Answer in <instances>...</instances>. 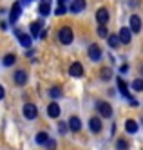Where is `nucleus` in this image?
Segmentation results:
<instances>
[{
    "label": "nucleus",
    "instance_id": "f257e3e1",
    "mask_svg": "<svg viewBox=\"0 0 143 150\" xmlns=\"http://www.w3.org/2000/svg\"><path fill=\"white\" fill-rule=\"evenodd\" d=\"M58 40L62 42V44L69 45L71 42H73V31H71L69 27H62V29L58 31Z\"/></svg>",
    "mask_w": 143,
    "mask_h": 150
},
{
    "label": "nucleus",
    "instance_id": "f03ea898",
    "mask_svg": "<svg viewBox=\"0 0 143 150\" xmlns=\"http://www.w3.org/2000/svg\"><path fill=\"white\" fill-rule=\"evenodd\" d=\"M96 109H98V112H100L103 117H111L112 116V107L109 105L107 101H98L96 103Z\"/></svg>",
    "mask_w": 143,
    "mask_h": 150
},
{
    "label": "nucleus",
    "instance_id": "7ed1b4c3",
    "mask_svg": "<svg viewBox=\"0 0 143 150\" xmlns=\"http://www.w3.org/2000/svg\"><path fill=\"white\" fill-rule=\"evenodd\" d=\"M22 15V4L20 2H15L13 7H11V15H9V24H16V20L20 18Z\"/></svg>",
    "mask_w": 143,
    "mask_h": 150
},
{
    "label": "nucleus",
    "instance_id": "20e7f679",
    "mask_svg": "<svg viewBox=\"0 0 143 150\" xmlns=\"http://www.w3.org/2000/svg\"><path fill=\"white\" fill-rule=\"evenodd\" d=\"M24 116L27 117V120H35V117L38 116L36 105H33V103H26V105H24Z\"/></svg>",
    "mask_w": 143,
    "mask_h": 150
},
{
    "label": "nucleus",
    "instance_id": "39448f33",
    "mask_svg": "<svg viewBox=\"0 0 143 150\" xmlns=\"http://www.w3.org/2000/svg\"><path fill=\"white\" fill-rule=\"evenodd\" d=\"M89 58L94 60V62H98V60L102 58V49H100L98 44H91L89 45Z\"/></svg>",
    "mask_w": 143,
    "mask_h": 150
},
{
    "label": "nucleus",
    "instance_id": "423d86ee",
    "mask_svg": "<svg viewBox=\"0 0 143 150\" xmlns=\"http://www.w3.org/2000/svg\"><path fill=\"white\" fill-rule=\"evenodd\" d=\"M130 38H132V33H130L129 27L120 29V42H122V44H130Z\"/></svg>",
    "mask_w": 143,
    "mask_h": 150
},
{
    "label": "nucleus",
    "instance_id": "0eeeda50",
    "mask_svg": "<svg viewBox=\"0 0 143 150\" xmlns=\"http://www.w3.org/2000/svg\"><path fill=\"white\" fill-rule=\"evenodd\" d=\"M69 74H71V76H74V78H80L82 74H83L82 63H80V62H74L73 65H71V69H69Z\"/></svg>",
    "mask_w": 143,
    "mask_h": 150
},
{
    "label": "nucleus",
    "instance_id": "6e6552de",
    "mask_svg": "<svg viewBox=\"0 0 143 150\" xmlns=\"http://www.w3.org/2000/svg\"><path fill=\"white\" fill-rule=\"evenodd\" d=\"M96 20H98V24H107L109 22V11L105 7H100L96 11Z\"/></svg>",
    "mask_w": 143,
    "mask_h": 150
},
{
    "label": "nucleus",
    "instance_id": "1a4fd4ad",
    "mask_svg": "<svg viewBox=\"0 0 143 150\" xmlns=\"http://www.w3.org/2000/svg\"><path fill=\"white\" fill-rule=\"evenodd\" d=\"M15 83L18 85V87H24V85L27 83V72L16 71V72H15Z\"/></svg>",
    "mask_w": 143,
    "mask_h": 150
},
{
    "label": "nucleus",
    "instance_id": "9d476101",
    "mask_svg": "<svg viewBox=\"0 0 143 150\" xmlns=\"http://www.w3.org/2000/svg\"><path fill=\"white\" fill-rule=\"evenodd\" d=\"M130 31H132V33H139L141 31V18L138 15L130 16Z\"/></svg>",
    "mask_w": 143,
    "mask_h": 150
},
{
    "label": "nucleus",
    "instance_id": "9b49d317",
    "mask_svg": "<svg viewBox=\"0 0 143 150\" xmlns=\"http://www.w3.org/2000/svg\"><path fill=\"white\" fill-rule=\"evenodd\" d=\"M69 128H71L73 132H78L80 128H82V121H80L78 116H71V120H69Z\"/></svg>",
    "mask_w": 143,
    "mask_h": 150
},
{
    "label": "nucleus",
    "instance_id": "f8f14e48",
    "mask_svg": "<svg viewBox=\"0 0 143 150\" xmlns=\"http://www.w3.org/2000/svg\"><path fill=\"white\" fill-rule=\"evenodd\" d=\"M83 9H85V0H73V4H71L73 13H82Z\"/></svg>",
    "mask_w": 143,
    "mask_h": 150
},
{
    "label": "nucleus",
    "instance_id": "ddd939ff",
    "mask_svg": "<svg viewBox=\"0 0 143 150\" xmlns=\"http://www.w3.org/2000/svg\"><path fill=\"white\" fill-rule=\"evenodd\" d=\"M89 127H91V130H92L94 134H98V132L102 130V121H100V117H91Z\"/></svg>",
    "mask_w": 143,
    "mask_h": 150
},
{
    "label": "nucleus",
    "instance_id": "4468645a",
    "mask_svg": "<svg viewBox=\"0 0 143 150\" xmlns=\"http://www.w3.org/2000/svg\"><path fill=\"white\" fill-rule=\"evenodd\" d=\"M118 91L122 92L127 100H130V92H129V89H127V83H125L122 78H118Z\"/></svg>",
    "mask_w": 143,
    "mask_h": 150
},
{
    "label": "nucleus",
    "instance_id": "2eb2a0df",
    "mask_svg": "<svg viewBox=\"0 0 143 150\" xmlns=\"http://www.w3.org/2000/svg\"><path fill=\"white\" fill-rule=\"evenodd\" d=\"M60 112H62V110H60V105H58V103H51V105L47 107V114H49L51 117H58Z\"/></svg>",
    "mask_w": 143,
    "mask_h": 150
},
{
    "label": "nucleus",
    "instance_id": "dca6fc26",
    "mask_svg": "<svg viewBox=\"0 0 143 150\" xmlns=\"http://www.w3.org/2000/svg\"><path fill=\"white\" fill-rule=\"evenodd\" d=\"M42 33V22H33L31 24V36L33 38H38Z\"/></svg>",
    "mask_w": 143,
    "mask_h": 150
},
{
    "label": "nucleus",
    "instance_id": "f3484780",
    "mask_svg": "<svg viewBox=\"0 0 143 150\" xmlns=\"http://www.w3.org/2000/svg\"><path fill=\"white\" fill-rule=\"evenodd\" d=\"M125 130H127L129 134H136V132H138V123H136L134 120H127V121H125Z\"/></svg>",
    "mask_w": 143,
    "mask_h": 150
},
{
    "label": "nucleus",
    "instance_id": "a211bd4d",
    "mask_svg": "<svg viewBox=\"0 0 143 150\" xmlns=\"http://www.w3.org/2000/svg\"><path fill=\"white\" fill-rule=\"evenodd\" d=\"M18 42H20V44L22 45H24V47H31V44H33V36L31 35H18Z\"/></svg>",
    "mask_w": 143,
    "mask_h": 150
},
{
    "label": "nucleus",
    "instance_id": "6ab92c4d",
    "mask_svg": "<svg viewBox=\"0 0 143 150\" xmlns=\"http://www.w3.org/2000/svg\"><path fill=\"white\" fill-rule=\"evenodd\" d=\"M49 11H51V4H49V2H42V4L38 6V13H40L42 16H47Z\"/></svg>",
    "mask_w": 143,
    "mask_h": 150
},
{
    "label": "nucleus",
    "instance_id": "aec40b11",
    "mask_svg": "<svg viewBox=\"0 0 143 150\" xmlns=\"http://www.w3.org/2000/svg\"><path fill=\"white\" fill-rule=\"evenodd\" d=\"M107 42H109V45H111L112 49H114V47H118L120 44H122V42H120V36H118V35H109V36H107Z\"/></svg>",
    "mask_w": 143,
    "mask_h": 150
},
{
    "label": "nucleus",
    "instance_id": "412c9836",
    "mask_svg": "<svg viewBox=\"0 0 143 150\" xmlns=\"http://www.w3.org/2000/svg\"><path fill=\"white\" fill-rule=\"evenodd\" d=\"M35 141H36L38 145H46V143L49 141V136H47L46 132H38L36 137H35Z\"/></svg>",
    "mask_w": 143,
    "mask_h": 150
},
{
    "label": "nucleus",
    "instance_id": "4be33fe9",
    "mask_svg": "<svg viewBox=\"0 0 143 150\" xmlns=\"http://www.w3.org/2000/svg\"><path fill=\"white\" fill-rule=\"evenodd\" d=\"M15 62H16V56H15V54H6V56H4V60H2V63H4L6 67L15 65Z\"/></svg>",
    "mask_w": 143,
    "mask_h": 150
},
{
    "label": "nucleus",
    "instance_id": "5701e85b",
    "mask_svg": "<svg viewBox=\"0 0 143 150\" xmlns=\"http://www.w3.org/2000/svg\"><path fill=\"white\" fill-rule=\"evenodd\" d=\"M49 96H51L53 100H56V98H60V96H62V91L58 87H51L49 89Z\"/></svg>",
    "mask_w": 143,
    "mask_h": 150
},
{
    "label": "nucleus",
    "instance_id": "b1692460",
    "mask_svg": "<svg viewBox=\"0 0 143 150\" xmlns=\"http://www.w3.org/2000/svg\"><path fill=\"white\" fill-rule=\"evenodd\" d=\"M102 78H103L105 81L111 80V78H112V71L109 69V67H103V69H102Z\"/></svg>",
    "mask_w": 143,
    "mask_h": 150
},
{
    "label": "nucleus",
    "instance_id": "393cba45",
    "mask_svg": "<svg viewBox=\"0 0 143 150\" xmlns=\"http://www.w3.org/2000/svg\"><path fill=\"white\" fill-rule=\"evenodd\" d=\"M65 11H67V7L63 6V2H58V7H56V11H54V15L62 16V15H65Z\"/></svg>",
    "mask_w": 143,
    "mask_h": 150
},
{
    "label": "nucleus",
    "instance_id": "a878e982",
    "mask_svg": "<svg viewBox=\"0 0 143 150\" xmlns=\"http://www.w3.org/2000/svg\"><path fill=\"white\" fill-rule=\"evenodd\" d=\"M98 35H100L102 38H107L109 36V31H107L105 24H100V27H98Z\"/></svg>",
    "mask_w": 143,
    "mask_h": 150
},
{
    "label": "nucleus",
    "instance_id": "bb28decb",
    "mask_svg": "<svg viewBox=\"0 0 143 150\" xmlns=\"http://www.w3.org/2000/svg\"><path fill=\"white\" fill-rule=\"evenodd\" d=\"M116 148L118 150H127L129 148V143L125 141V139H118V141H116Z\"/></svg>",
    "mask_w": 143,
    "mask_h": 150
},
{
    "label": "nucleus",
    "instance_id": "cd10ccee",
    "mask_svg": "<svg viewBox=\"0 0 143 150\" xmlns=\"http://www.w3.org/2000/svg\"><path fill=\"white\" fill-rule=\"evenodd\" d=\"M132 89L134 91H143V80H134L132 81Z\"/></svg>",
    "mask_w": 143,
    "mask_h": 150
},
{
    "label": "nucleus",
    "instance_id": "c85d7f7f",
    "mask_svg": "<svg viewBox=\"0 0 143 150\" xmlns=\"http://www.w3.org/2000/svg\"><path fill=\"white\" fill-rule=\"evenodd\" d=\"M67 125H69V123L60 121V123H58V132H60V134H65V132H67Z\"/></svg>",
    "mask_w": 143,
    "mask_h": 150
},
{
    "label": "nucleus",
    "instance_id": "c756f323",
    "mask_svg": "<svg viewBox=\"0 0 143 150\" xmlns=\"http://www.w3.org/2000/svg\"><path fill=\"white\" fill-rule=\"evenodd\" d=\"M120 69H122V72H127V71H129V65H127V63H123V65L120 67Z\"/></svg>",
    "mask_w": 143,
    "mask_h": 150
},
{
    "label": "nucleus",
    "instance_id": "7c9ffc66",
    "mask_svg": "<svg viewBox=\"0 0 143 150\" xmlns=\"http://www.w3.org/2000/svg\"><path fill=\"white\" fill-rule=\"evenodd\" d=\"M46 145H47V146H49V148H54V141H53V139H49V141H47V143H46Z\"/></svg>",
    "mask_w": 143,
    "mask_h": 150
},
{
    "label": "nucleus",
    "instance_id": "2f4dec72",
    "mask_svg": "<svg viewBox=\"0 0 143 150\" xmlns=\"http://www.w3.org/2000/svg\"><path fill=\"white\" fill-rule=\"evenodd\" d=\"M4 94H6V91H4V87H2V85H0V100L4 98Z\"/></svg>",
    "mask_w": 143,
    "mask_h": 150
},
{
    "label": "nucleus",
    "instance_id": "473e14b6",
    "mask_svg": "<svg viewBox=\"0 0 143 150\" xmlns=\"http://www.w3.org/2000/svg\"><path fill=\"white\" fill-rule=\"evenodd\" d=\"M31 0H22V6H26V4H29Z\"/></svg>",
    "mask_w": 143,
    "mask_h": 150
},
{
    "label": "nucleus",
    "instance_id": "72a5a7b5",
    "mask_svg": "<svg viewBox=\"0 0 143 150\" xmlns=\"http://www.w3.org/2000/svg\"><path fill=\"white\" fill-rule=\"evenodd\" d=\"M58 2H65V0H58Z\"/></svg>",
    "mask_w": 143,
    "mask_h": 150
},
{
    "label": "nucleus",
    "instance_id": "f704fd0d",
    "mask_svg": "<svg viewBox=\"0 0 143 150\" xmlns=\"http://www.w3.org/2000/svg\"><path fill=\"white\" fill-rule=\"evenodd\" d=\"M141 71H143V67H141Z\"/></svg>",
    "mask_w": 143,
    "mask_h": 150
}]
</instances>
